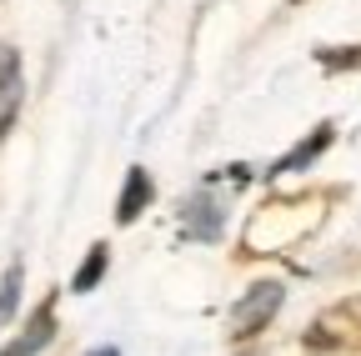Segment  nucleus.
<instances>
[{
	"label": "nucleus",
	"mask_w": 361,
	"mask_h": 356,
	"mask_svg": "<svg viewBox=\"0 0 361 356\" xmlns=\"http://www.w3.org/2000/svg\"><path fill=\"white\" fill-rule=\"evenodd\" d=\"M306 346H311V351H322V356H331V351H361V296L326 306L322 317L311 321Z\"/></svg>",
	"instance_id": "nucleus-1"
},
{
	"label": "nucleus",
	"mask_w": 361,
	"mask_h": 356,
	"mask_svg": "<svg viewBox=\"0 0 361 356\" xmlns=\"http://www.w3.org/2000/svg\"><path fill=\"white\" fill-rule=\"evenodd\" d=\"M276 306H281V286H276V281H261V286H251V291L231 306L226 326H231V336H236V341H246V336L266 331V321L276 317Z\"/></svg>",
	"instance_id": "nucleus-2"
},
{
	"label": "nucleus",
	"mask_w": 361,
	"mask_h": 356,
	"mask_svg": "<svg viewBox=\"0 0 361 356\" xmlns=\"http://www.w3.org/2000/svg\"><path fill=\"white\" fill-rule=\"evenodd\" d=\"M216 231H221V206H216V196L201 186V191L191 196L186 216H180V236H186V241H211Z\"/></svg>",
	"instance_id": "nucleus-3"
},
{
	"label": "nucleus",
	"mask_w": 361,
	"mask_h": 356,
	"mask_svg": "<svg viewBox=\"0 0 361 356\" xmlns=\"http://www.w3.org/2000/svg\"><path fill=\"white\" fill-rule=\"evenodd\" d=\"M20 96H25V80H20V56H16L11 46H0V136H6V125L16 121Z\"/></svg>",
	"instance_id": "nucleus-4"
},
{
	"label": "nucleus",
	"mask_w": 361,
	"mask_h": 356,
	"mask_svg": "<svg viewBox=\"0 0 361 356\" xmlns=\"http://www.w3.org/2000/svg\"><path fill=\"white\" fill-rule=\"evenodd\" d=\"M45 341H51V301H45L40 311H35V317H30V326L6 346V351H0V356H35Z\"/></svg>",
	"instance_id": "nucleus-5"
},
{
	"label": "nucleus",
	"mask_w": 361,
	"mask_h": 356,
	"mask_svg": "<svg viewBox=\"0 0 361 356\" xmlns=\"http://www.w3.org/2000/svg\"><path fill=\"white\" fill-rule=\"evenodd\" d=\"M151 201V176L141 171V166H135L130 176H126V191H121V206H116V216L126 221V226H130V221L135 216H141V206Z\"/></svg>",
	"instance_id": "nucleus-6"
},
{
	"label": "nucleus",
	"mask_w": 361,
	"mask_h": 356,
	"mask_svg": "<svg viewBox=\"0 0 361 356\" xmlns=\"http://www.w3.org/2000/svg\"><path fill=\"white\" fill-rule=\"evenodd\" d=\"M326 141H331V125H322V130H316V136H311V141H301V146H296V151H291L286 161H276V166H271L266 176H281V171H296V166H306V161H316V156H322V151H326Z\"/></svg>",
	"instance_id": "nucleus-7"
},
{
	"label": "nucleus",
	"mask_w": 361,
	"mask_h": 356,
	"mask_svg": "<svg viewBox=\"0 0 361 356\" xmlns=\"http://www.w3.org/2000/svg\"><path fill=\"white\" fill-rule=\"evenodd\" d=\"M101 271H106V246H90V256H85V266L75 271V281H71V291H90L101 281Z\"/></svg>",
	"instance_id": "nucleus-8"
},
{
	"label": "nucleus",
	"mask_w": 361,
	"mask_h": 356,
	"mask_svg": "<svg viewBox=\"0 0 361 356\" xmlns=\"http://www.w3.org/2000/svg\"><path fill=\"white\" fill-rule=\"evenodd\" d=\"M16 286H20V266H11V271H6V286H0V321L16 311Z\"/></svg>",
	"instance_id": "nucleus-9"
},
{
	"label": "nucleus",
	"mask_w": 361,
	"mask_h": 356,
	"mask_svg": "<svg viewBox=\"0 0 361 356\" xmlns=\"http://www.w3.org/2000/svg\"><path fill=\"white\" fill-rule=\"evenodd\" d=\"M90 356H121V351L116 346H101V351H90Z\"/></svg>",
	"instance_id": "nucleus-10"
}]
</instances>
